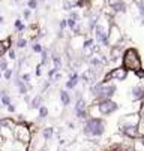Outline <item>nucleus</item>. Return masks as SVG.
Wrapping results in <instances>:
<instances>
[{"label":"nucleus","instance_id":"obj_15","mask_svg":"<svg viewBox=\"0 0 144 151\" xmlns=\"http://www.w3.org/2000/svg\"><path fill=\"white\" fill-rule=\"evenodd\" d=\"M41 103H42V96H36L30 102V108H32V109H38V108H41Z\"/></svg>","mask_w":144,"mask_h":151},{"label":"nucleus","instance_id":"obj_8","mask_svg":"<svg viewBox=\"0 0 144 151\" xmlns=\"http://www.w3.org/2000/svg\"><path fill=\"white\" fill-rule=\"evenodd\" d=\"M122 40V33H120V29L113 24L110 27V33H108V45L110 47H117Z\"/></svg>","mask_w":144,"mask_h":151},{"label":"nucleus","instance_id":"obj_14","mask_svg":"<svg viewBox=\"0 0 144 151\" xmlns=\"http://www.w3.org/2000/svg\"><path fill=\"white\" fill-rule=\"evenodd\" d=\"M77 84H78V73L74 72V73L69 76V81L66 82V87H68V88H74V87H77Z\"/></svg>","mask_w":144,"mask_h":151},{"label":"nucleus","instance_id":"obj_39","mask_svg":"<svg viewBox=\"0 0 144 151\" xmlns=\"http://www.w3.org/2000/svg\"><path fill=\"white\" fill-rule=\"evenodd\" d=\"M63 151H68V150H63Z\"/></svg>","mask_w":144,"mask_h":151},{"label":"nucleus","instance_id":"obj_24","mask_svg":"<svg viewBox=\"0 0 144 151\" xmlns=\"http://www.w3.org/2000/svg\"><path fill=\"white\" fill-rule=\"evenodd\" d=\"M53 136V129L51 127H47L44 130V139H50Z\"/></svg>","mask_w":144,"mask_h":151},{"label":"nucleus","instance_id":"obj_37","mask_svg":"<svg viewBox=\"0 0 144 151\" xmlns=\"http://www.w3.org/2000/svg\"><path fill=\"white\" fill-rule=\"evenodd\" d=\"M2 23H3V17H2V15H0V24H2Z\"/></svg>","mask_w":144,"mask_h":151},{"label":"nucleus","instance_id":"obj_32","mask_svg":"<svg viewBox=\"0 0 144 151\" xmlns=\"http://www.w3.org/2000/svg\"><path fill=\"white\" fill-rule=\"evenodd\" d=\"M8 55H9V60H15V58H17V54H15V51H14V50H9Z\"/></svg>","mask_w":144,"mask_h":151},{"label":"nucleus","instance_id":"obj_27","mask_svg":"<svg viewBox=\"0 0 144 151\" xmlns=\"http://www.w3.org/2000/svg\"><path fill=\"white\" fill-rule=\"evenodd\" d=\"M6 50H8V47H6V44H5V40H0V57L5 54Z\"/></svg>","mask_w":144,"mask_h":151},{"label":"nucleus","instance_id":"obj_2","mask_svg":"<svg viewBox=\"0 0 144 151\" xmlns=\"http://www.w3.org/2000/svg\"><path fill=\"white\" fill-rule=\"evenodd\" d=\"M116 93V85L114 84H108V82H99L92 87V94L98 102H104V100H110Z\"/></svg>","mask_w":144,"mask_h":151},{"label":"nucleus","instance_id":"obj_7","mask_svg":"<svg viewBox=\"0 0 144 151\" xmlns=\"http://www.w3.org/2000/svg\"><path fill=\"white\" fill-rule=\"evenodd\" d=\"M98 108H99V114L101 115H108V114H113L119 109V105L114 103L111 99L110 100H104V102H99L98 103Z\"/></svg>","mask_w":144,"mask_h":151},{"label":"nucleus","instance_id":"obj_35","mask_svg":"<svg viewBox=\"0 0 144 151\" xmlns=\"http://www.w3.org/2000/svg\"><path fill=\"white\" fill-rule=\"evenodd\" d=\"M8 111H9V112H14V111H15V106H14V105H8Z\"/></svg>","mask_w":144,"mask_h":151},{"label":"nucleus","instance_id":"obj_38","mask_svg":"<svg viewBox=\"0 0 144 151\" xmlns=\"http://www.w3.org/2000/svg\"><path fill=\"white\" fill-rule=\"evenodd\" d=\"M141 139H143V142H144V136H143V138H141Z\"/></svg>","mask_w":144,"mask_h":151},{"label":"nucleus","instance_id":"obj_21","mask_svg":"<svg viewBox=\"0 0 144 151\" xmlns=\"http://www.w3.org/2000/svg\"><path fill=\"white\" fill-rule=\"evenodd\" d=\"M47 115H48V108L41 106V108H39V118H45Z\"/></svg>","mask_w":144,"mask_h":151},{"label":"nucleus","instance_id":"obj_19","mask_svg":"<svg viewBox=\"0 0 144 151\" xmlns=\"http://www.w3.org/2000/svg\"><path fill=\"white\" fill-rule=\"evenodd\" d=\"M27 30H29V35H30L33 39L38 36V35H36V33H38V26H36V24H32V26H30Z\"/></svg>","mask_w":144,"mask_h":151},{"label":"nucleus","instance_id":"obj_23","mask_svg":"<svg viewBox=\"0 0 144 151\" xmlns=\"http://www.w3.org/2000/svg\"><path fill=\"white\" fill-rule=\"evenodd\" d=\"M0 70H8V60H5V58H2L0 57Z\"/></svg>","mask_w":144,"mask_h":151},{"label":"nucleus","instance_id":"obj_20","mask_svg":"<svg viewBox=\"0 0 144 151\" xmlns=\"http://www.w3.org/2000/svg\"><path fill=\"white\" fill-rule=\"evenodd\" d=\"M15 29H17V32H24L26 30V26L21 23V19H17L15 21Z\"/></svg>","mask_w":144,"mask_h":151},{"label":"nucleus","instance_id":"obj_13","mask_svg":"<svg viewBox=\"0 0 144 151\" xmlns=\"http://www.w3.org/2000/svg\"><path fill=\"white\" fill-rule=\"evenodd\" d=\"M114 12H125L126 11V3L123 2V0H116L114 3H111Z\"/></svg>","mask_w":144,"mask_h":151},{"label":"nucleus","instance_id":"obj_28","mask_svg":"<svg viewBox=\"0 0 144 151\" xmlns=\"http://www.w3.org/2000/svg\"><path fill=\"white\" fill-rule=\"evenodd\" d=\"M93 44H95V42H93V39H87V40H84L83 48H90V47H95Z\"/></svg>","mask_w":144,"mask_h":151},{"label":"nucleus","instance_id":"obj_10","mask_svg":"<svg viewBox=\"0 0 144 151\" xmlns=\"http://www.w3.org/2000/svg\"><path fill=\"white\" fill-rule=\"evenodd\" d=\"M120 130L123 135H126L128 138H134V139L141 135V130L138 129V126H122Z\"/></svg>","mask_w":144,"mask_h":151},{"label":"nucleus","instance_id":"obj_31","mask_svg":"<svg viewBox=\"0 0 144 151\" xmlns=\"http://www.w3.org/2000/svg\"><path fill=\"white\" fill-rule=\"evenodd\" d=\"M47 61H48V52L47 51H42V64H47Z\"/></svg>","mask_w":144,"mask_h":151},{"label":"nucleus","instance_id":"obj_4","mask_svg":"<svg viewBox=\"0 0 144 151\" xmlns=\"http://www.w3.org/2000/svg\"><path fill=\"white\" fill-rule=\"evenodd\" d=\"M128 69L125 66H122V68H114L111 69V72H108L105 76H104V82H110V81H123V79H126L128 76Z\"/></svg>","mask_w":144,"mask_h":151},{"label":"nucleus","instance_id":"obj_30","mask_svg":"<svg viewBox=\"0 0 144 151\" xmlns=\"http://www.w3.org/2000/svg\"><path fill=\"white\" fill-rule=\"evenodd\" d=\"M27 5H29L30 9H36V8H38V0H29Z\"/></svg>","mask_w":144,"mask_h":151},{"label":"nucleus","instance_id":"obj_26","mask_svg":"<svg viewBox=\"0 0 144 151\" xmlns=\"http://www.w3.org/2000/svg\"><path fill=\"white\" fill-rule=\"evenodd\" d=\"M32 50H33L35 52H42V51H44L42 47H41V44H38V42H35V44L32 45Z\"/></svg>","mask_w":144,"mask_h":151},{"label":"nucleus","instance_id":"obj_6","mask_svg":"<svg viewBox=\"0 0 144 151\" xmlns=\"http://www.w3.org/2000/svg\"><path fill=\"white\" fill-rule=\"evenodd\" d=\"M14 136H15L17 141L23 142V144H27V142L30 141V138H32V133H30V130L27 129V126L18 124V126H15V129H14Z\"/></svg>","mask_w":144,"mask_h":151},{"label":"nucleus","instance_id":"obj_40","mask_svg":"<svg viewBox=\"0 0 144 151\" xmlns=\"http://www.w3.org/2000/svg\"><path fill=\"white\" fill-rule=\"evenodd\" d=\"M0 76H2V73H0Z\"/></svg>","mask_w":144,"mask_h":151},{"label":"nucleus","instance_id":"obj_9","mask_svg":"<svg viewBox=\"0 0 144 151\" xmlns=\"http://www.w3.org/2000/svg\"><path fill=\"white\" fill-rule=\"evenodd\" d=\"M75 114H77V117L80 120L87 118V105H86L83 97H78V102L75 105Z\"/></svg>","mask_w":144,"mask_h":151},{"label":"nucleus","instance_id":"obj_36","mask_svg":"<svg viewBox=\"0 0 144 151\" xmlns=\"http://www.w3.org/2000/svg\"><path fill=\"white\" fill-rule=\"evenodd\" d=\"M48 87H50V82H45V84H44V91H45Z\"/></svg>","mask_w":144,"mask_h":151},{"label":"nucleus","instance_id":"obj_5","mask_svg":"<svg viewBox=\"0 0 144 151\" xmlns=\"http://www.w3.org/2000/svg\"><path fill=\"white\" fill-rule=\"evenodd\" d=\"M93 33H95V37H96V40L98 42H101V44H104V45H107L108 47V33H110V27L107 29L104 24H101V23H98L93 29Z\"/></svg>","mask_w":144,"mask_h":151},{"label":"nucleus","instance_id":"obj_34","mask_svg":"<svg viewBox=\"0 0 144 151\" xmlns=\"http://www.w3.org/2000/svg\"><path fill=\"white\" fill-rule=\"evenodd\" d=\"M68 26V19H63V21H60V29H65Z\"/></svg>","mask_w":144,"mask_h":151},{"label":"nucleus","instance_id":"obj_25","mask_svg":"<svg viewBox=\"0 0 144 151\" xmlns=\"http://www.w3.org/2000/svg\"><path fill=\"white\" fill-rule=\"evenodd\" d=\"M68 27H69L71 30H74V29L77 27V19H74V18H69V19H68Z\"/></svg>","mask_w":144,"mask_h":151},{"label":"nucleus","instance_id":"obj_12","mask_svg":"<svg viewBox=\"0 0 144 151\" xmlns=\"http://www.w3.org/2000/svg\"><path fill=\"white\" fill-rule=\"evenodd\" d=\"M131 97H132V100L144 99V87L143 85H135V87L131 90Z\"/></svg>","mask_w":144,"mask_h":151},{"label":"nucleus","instance_id":"obj_3","mask_svg":"<svg viewBox=\"0 0 144 151\" xmlns=\"http://www.w3.org/2000/svg\"><path fill=\"white\" fill-rule=\"evenodd\" d=\"M83 132H84V135H87V136H101L102 133L105 132V123L102 121L101 118H90L86 124H84V127H83Z\"/></svg>","mask_w":144,"mask_h":151},{"label":"nucleus","instance_id":"obj_33","mask_svg":"<svg viewBox=\"0 0 144 151\" xmlns=\"http://www.w3.org/2000/svg\"><path fill=\"white\" fill-rule=\"evenodd\" d=\"M30 15H32V12H30L29 9H26V11L23 12V17H24L26 19H29V18H30Z\"/></svg>","mask_w":144,"mask_h":151},{"label":"nucleus","instance_id":"obj_1","mask_svg":"<svg viewBox=\"0 0 144 151\" xmlns=\"http://www.w3.org/2000/svg\"><path fill=\"white\" fill-rule=\"evenodd\" d=\"M122 64L125 66L128 70L131 72H138L143 69V61H141V57L138 54V51L135 48H128L125 52H123V57H122Z\"/></svg>","mask_w":144,"mask_h":151},{"label":"nucleus","instance_id":"obj_17","mask_svg":"<svg viewBox=\"0 0 144 151\" xmlns=\"http://www.w3.org/2000/svg\"><path fill=\"white\" fill-rule=\"evenodd\" d=\"M60 100H62V103H63V105L66 106V105H69L71 97H69V94H68L66 91H60Z\"/></svg>","mask_w":144,"mask_h":151},{"label":"nucleus","instance_id":"obj_11","mask_svg":"<svg viewBox=\"0 0 144 151\" xmlns=\"http://www.w3.org/2000/svg\"><path fill=\"white\" fill-rule=\"evenodd\" d=\"M89 9L92 12H101V11H104L105 9V0H90V3H89Z\"/></svg>","mask_w":144,"mask_h":151},{"label":"nucleus","instance_id":"obj_29","mask_svg":"<svg viewBox=\"0 0 144 151\" xmlns=\"http://www.w3.org/2000/svg\"><path fill=\"white\" fill-rule=\"evenodd\" d=\"M12 75H14V72H12V69H8V70H5V73H3V76H5V79H11L12 78Z\"/></svg>","mask_w":144,"mask_h":151},{"label":"nucleus","instance_id":"obj_22","mask_svg":"<svg viewBox=\"0 0 144 151\" xmlns=\"http://www.w3.org/2000/svg\"><path fill=\"white\" fill-rule=\"evenodd\" d=\"M27 45V39H24V37H20L18 40H17V47L18 48H24Z\"/></svg>","mask_w":144,"mask_h":151},{"label":"nucleus","instance_id":"obj_18","mask_svg":"<svg viewBox=\"0 0 144 151\" xmlns=\"http://www.w3.org/2000/svg\"><path fill=\"white\" fill-rule=\"evenodd\" d=\"M53 63H54V68L60 69V66H62V58H60V55H59L57 52L53 54Z\"/></svg>","mask_w":144,"mask_h":151},{"label":"nucleus","instance_id":"obj_16","mask_svg":"<svg viewBox=\"0 0 144 151\" xmlns=\"http://www.w3.org/2000/svg\"><path fill=\"white\" fill-rule=\"evenodd\" d=\"M0 100H2L3 105H11V99H9V96L6 94V90L0 91Z\"/></svg>","mask_w":144,"mask_h":151}]
</instances>
